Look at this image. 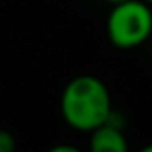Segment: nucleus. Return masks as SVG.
I'll return each instance as SVG.
<instances>
[{"mask_svg": "<svg viewBox=\"0 0 152 152\" xmlns=\"http://www.w3.org/2000/svg\"><path fill=\"white\" fill-rule=\"evenodd\" d=\"M63 121L81 133L104 125L113 115V100L106 83L96 75L73 77L61 94Z\"/></svg>", "mask_w": 152, "mask_h": 152, "instance_id": "f257e3e1", "label": "nucleus"}, {"mask_svg": "<svg viewBox=\"0 0 152 152\" xmlns=\"http://www.w3.org/2000/svg\"><path fill=\"white\" fill-rule=\"evenodd\" d=\"M106 36L115 48L131 50L152 38V7L142 0L113 4L106 17Z\"/></svg>", "mask_w": 152, "mask_h": 152, "instance_id": "f03ea898", "label": "nucleus"}, {"mask_svg": "<svg viewBox=\"0 0 152 152\" xmlns=\"http://www.w3.org/2000/svg\"><path fill=\"white\" fill-rule=\"evenodd\" d=\"M88 152H129V144L123 133V127L113 121V115L104 125L90 131Z\"/></svg>", "mask_w": 152, "mask_h": 152, "instance_id": "7ed1b4c3", "label": "nucleus"}, {"mask_svg": "<svg viewBox=\"0 0 152 152\" xmlns=\"http://www.w3.org/2000/svg\"><path fill=\"white\" fill-rule=\"evenodd\" d=\"M17 150V140L11 131L0 129V152H15Z\"/></svg>", "mask_w": 152, "mask_h": 152, "instance_id": "20e7f679", "label": "nucleus"}, {"mask_svg": "<svg viewBox=\"0 0 152 152\" xmlns=\"http://www.w3.org/2000/svg\"><path fill=\"white\" fill-rule=\"evenodd\" d=\"M46 152H83V150L77 146H71V144H56V146L48 148Z\"/></svg>", "mask_w": 152, "mask_h": 152, "instance_id": "39448f33", "label": "nucleus"}, {"mask_svg": "<svg viewBox=\"0 0 152 152\" xmlns=\"http://www.w3.org/2000/svg\"><path fill=\"white\" fill-rule=\"evenodd\" d=\"M137 152H152V144H146V146H142Z\"/></svg>", "mask_w": 152, "mask_h": 152, "instance_id": "423d86ee", "label": "nucleus"}, {"mask_svg": "<svg viewBox=\"0 0 152 152\" xmlns=\"http://www.w3.org/2000/svg\"><path fill=\"white\" fill-rule=\"evenodd\" d=\"M108 4H119V2H125V0H106Z\"/></svg>", "mask_w": 152, "mask_h": 152, "instance_id": "0eeeda50", "label": "nucleus"}, {"mask_svg": "<svg viewBox=\"0 0 152 152\" xmlns=\"http://www.w3.org/2000/svg\"><path fill=\"white\" fill-rule=\"evenodd\" d=\"M142 2H146V4H150V7H152V0H142Z\"/></svg>", "mask_w": 152, "mask_h": 152, "instance_id": "6e6552de", "label": "nucleus"}]
</instances>
